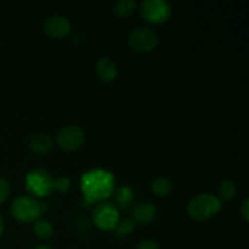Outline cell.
I'll return each instance as SVG.
<instances>
[{
  "mask_svg": "<svg viewBox=\"0 0 249 249\" xmlns=\"http://www.w3.org/2000/svg\"><path fill=\"white\" fill-rule=\"evenodd\" d=\"M114 186L116 179L113 174L107 170H90L84 173L82 177V191L84 194V198L89 203L108 198L113 194Z\"/></svg>",
  "mask_w": 249,
  "mask_h": 249,
  "instance_id": "6da1fadb",
  "label": "cell"
},
{
  "mask_svg": "<svg viewBox=\"0 0 249 249\" xmlns=\"http://www.w3.org/2000/svg\"><path fill=\"white\" fill-rule=\"evenodd\" d=\"M221 208V202L214 195L201 194L191 199L187 204V213L191 218L203 221L215 215Z\"/></svg>",
  "mask_w": 249,
  "mask_h": 249,
  "instance_id": "7a4b0ae2",
  "label": "cell"
},
{
  "mask_svg": "<svg viewBox=\"0 0 249 249\" xmlns=\"http://www.w3.org/2000/svg\"><path fill=\"white\" fill-rule=\"evenodd\" d=\"M172 12V5L167 0H143L140 2V15L148 23H164L170 18Z\"/></svg>",
  "mask_w": 249,
  "mask_h": 249,
  "instance_id": "3957f363",
  "label": "cell"
},
{
  "mask_svg": "<svg viewBox=\"0 0 249 249\" xmlns=\"http://www.w3.org/2000/svg\"><path fill=\"white\" fill-rule=\"evenodd\" d=\"M26 187L36 196H48L55 190V179L44 169H33L26 175Z\"/></svg>",
  "mask_w": 249,
  "mask_h": 249,
  "instance_id": "277c9868",
  "label": "cell"
},
{
  "mask_svg": "<svg viewBox=\"0 0 249 249\" xmlns=\"http://www.w3.org/2000/svg\"><path fill=\"white\" fill-rule=\"evenodd\" d=\"M11 214L15 219L22 223H32L40 216L41 207L32 197L21 196L12 202Z\"/></svg>",
  "mask_w": 249,
  "mask_h": 249,
  "instance_id": "5b68a950",
  "label": "cell"
},
{
  "mask_svg": "<svg viewBox=\"0 0 249 249\" xmlns=\"http://www.w3.org/2000/svg\"><path fill=\"white\" fill-rule=\"evenodd\" d=\"M92 220L97 228L102 230H113L119 223V214L116 206L108 202L97 204L92 213Z\"/></svg>",
  "mask_w": 249,
  "mask_h": 249,
  "instance_id": "8992f818",
  "label": "cell"
},
{
  "mask_svg": "<svg viewBox=\"0 0 249 249\" xmlns=\"http://www.w3.org/2000/svg\"><path fill=\"white\" fill-rule=\"evenodd\" d=\"M158 43V36L148 27H138L129 34V44L136 51L147 53L153 50Z\"/></svg>",
  "mask_w": 249,
  "mask_h": 249,
  "instance_id": "52a82bcc",
  "label": "cell"
},
{
  "mask_svg": "<svg viewBox=\"0 0 249 249\" xmlns=\"http://www.w3.org/2000/svg\"><path fill=\"white\" fill-rule=\"evenodd\" d=\"M84 140L85 135L83 129L80 126L74 125V124L63 126L57 133V136H56V141H57L58 146L65 151L77 150L78 147L82 146Z\"/></svg>",
  "mask_w": 249,
  "mask_h": 249,
  "instance_id": "ba28073f",
  "label": "cell"
},
{
  "mask_svg": "<svg viewBox=\"0 0 249 249\" xmlns=\"http://www.w3.org/2000/svg\"><path fill=\"white\" fill-rule=\"evenodd\" d=\"M44 32L51 38H62L70 33L71 23L62 15H53L44 21Z\"/></svg>",
  "mask_w": 249,
  "mask_h": 249,
  "instance_id": "9c48e42d",
  "label": "cell"
},
{
  "mask_svg": "<svg viewBox=\"0 0 249 249\" xmlns=\"http://www.w3.org/2000/svg\"><path fill=\"white\" fill-rule=\"evenodd\" d=\"M156 215H157V209L148 202L138 203L133 208V220L136 223L148 224L155 220Z\"/></svg>",
  "mask_w": 249,
  "mask_h": 249,
  "instance_id": "30bf717a",
  "label": "cell"
},
{
  "mask_svg": "<svg viewBox=\"0 0 249 249\" xmlns=\"http://www.w3.org/2000/svg\"><path fill=\"white\" fill-rule=\"evenodd\" d=\"M96 72L104 82H111L117 77V66L111 58L101 57L96 62Z\"/></svg>",
  "mask_w": 249,
  "mask_h": 249,
  "instance_id": "8fae6325",
  "label": "cell"
},
{
  "mask_svg": "<svg viewBox=\"0 0 249 249\" xmlns=\"http://www.w3.org/2000/svg\"><path fill=\"white\" fill-rule=\"evenodd\" d=\"M53 138L48 135V134H34L31 138V140H29V147H31L33 152L38 153V155H43V153L50 151L53 148Z\"/></svg>",
  "mask_w": 249,
  "mask_h": 249,
  "instance_id": "7c38bea8",
  "label": "cell"
},
{
  "mask_svg": "<svg viewBox=\"0 0 249 249\" xmlns=\"http://www.w3.org/2000/svg\"><path fill=\"white\" fill-rule=\"evenodd\" d=\"M151 189H152L153 194H155L156 196L164 197L172 191L173 185L168 178L158 177L152 181V184H151Z\"/></svg>",
  "mask_w": 249,
  "mask_h": 249,
  "instance_id": "4fadbf2b",
  "label": "cell"
},
{
  "mask_svg": "<svg viewBox=\"0 0 249 249\" xmlns=\"http://www.w3.org/2000/svg\"><path fill=\"white\" fill-rule=\"evenodd\" d=\"M34 233L40 240H48L53 236V228L50 221L45 220V219H40V220H36V224H34Z\"/></svg>",
  "mask_w": 249,
  "mask_h": 249,
  "instance_id": "5bb4252c",
  "label": "cell"
},
{
  "mask_svg": "<svg viewBox=\"0 0 249 249\" xmlns=\"http://www.w3.org/2000/svg\"><path fill=\"white\" fill-rule=\"evenodd\" d=\"M218 194L223 201H230L236 195V185L232 180L225 179L219 184Z\"/></svg>",
  "mask_w": 249,
  "mask_h": 249,
  "instance_id": "9a60e30c",
  "label": "cell"
},
{
  "mask_svg": "<svg viewBox=\"0 0 249 249\" xmlns=\"http://www.w3.org/2000/svg\"><path fill=\"white\" fill-rule=\"evenodd\" d=\"M136 7L135 0H118L114 5V12L119 17H128Z\"/></svg>",
  "mask_w": 249,
  "mask_h": 249,
  "instance_id": "2e32d148",
  "label": "cell"
},
{
  "mask_svg": "<svg viewBox=\"0 0 249 249\" xmlns=\"http://www.w3.org/2000/svg\"><path fill=\"white\" fill-rule=\"evenodd\" d=\"M134 192L130 187L122 186L116 192V202L121 207H128L133 202Z\"/></svg>",
  "mask_w": 249,
  "mask_h": 249,
  "instance_id": "e0dca14e",
  "label": "cell"
},
{
  "mask_svg": "<svg viewBox=\"0 0 249 249\" xmlns=\"http://www.w3.org/2000/svg\"><path fill=\"white\" fill-rule=\"evenodd\" d=\"M135 229V221L130 218L123 219V220L119 221L116 226V235L118 237H126V236L130 235L131 232Z\"/></svg>",
  "mask_w": 249,
  "mask_h": 249,
  "instance_id": "ac0fdd59",
  "label": "cell"
},
{
  "mask_svg": "<svg viewBox=\"0 0 249 249\" xmlns=\"http://www.w3.org/2000/svg\"><path fill=\"white\" fill-rule=\"evenodd\" d=\"M10 194V184L6 179L0 178V204L4 203Z\"/></svg>",
  "mask_w": 249,
  "mask_h": 249,
  "instance_id": "d6986e66",
  "label": "cell"
},
{
  "mask_svg": "<svg viewBox=\"0 0 249 249\" xmlns=\"http://www.w3.org/2000/svg\"><path fill=\"white\" fill-rule=\"evenodd\" d=\"M71 186V181L68 178H58L55 179V189L61 190V191H67Z\"/></svg>",
  "mask_w": 249,
  "mask_h": 249,
  "instance_id": "ffe728a7",
  "label": "cell"
},
{
  "mask_svg": "<svg viewBox=\"0 0 249 249\" xmlns=\"http://www.w3.org/2000/svg\"><path fill=\"white\" fill-rule=\"evenodd\" d=\"M135 249H160V247H158V245L155 242V241L146 240L139 243Z\"/></svg>",
  "mask_w": 249,
  "mask_h": 249,
  "instance_id": "44dd1931",
  "label": "cell"
},
{
  "mask_svg": "<svg viewBox=\"0 0 249 249\" xmlns=\"http://www.w3.org/2000/svg\"><path fill=\"white\" fill-rule=\"evenodd\" d=\"M241 214H242L243 219H245L246 221L249 220V199H245L242 203V206H241Z\"/></svg>",
  "mask_w": 249,
  "mask_h": 249,
  "instance_id": "7402d4cb",
  "label": "cell"
},
{
  "mask_svg": "<svg viewBox=\"0 0 249 249\" xmlns=\"http://www.w3.org/2000/svg\"><path fill=\"white\" fill-rule=\"evenodd\" d=\"M2 231H4V221H2L1 215H0V236L2 235Z\"/></svg>",
  "mask_w": 249,
  "mask_h": 249,
  "instance_id": "603a6c76",
  "label": "cell"
},
{
  "mask_svg": "<svg viewBox=\"0 0 249 249\" xmlns=\"http://www.w3.org/2000/svg\"><path fill=\"white\" fill-rule=\"evenodd\" d=\"M33 249H53L51 247H49V246H38V247H36V248H33Z\"/></svg>",
  "mask_w": 249,
  "mask_h": 249,
  "instance_id": "cb8c5ba5",
  "label": "cell"
}]
</instances>
